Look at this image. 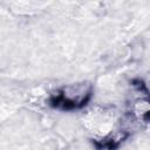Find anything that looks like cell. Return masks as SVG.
<instances>
[{
  "label": "cell",
  "mask_w": 150,
  "mask_h": 150,
  "mask_svg": "<svg viewBox=\"0 0 150 150\" xmlns=\"http://www.w3.org/2000/svg\"><path fill=\"white\" fill-rule=\"evenodd\" d=\"M90 96V86L76 84L64 88L60 94L53 97V103L56 107L62 105L63 108H77L88 101Z\"/></svg>",
  "instance_id": "cell-1"
}]
</instances>
